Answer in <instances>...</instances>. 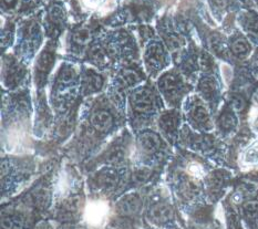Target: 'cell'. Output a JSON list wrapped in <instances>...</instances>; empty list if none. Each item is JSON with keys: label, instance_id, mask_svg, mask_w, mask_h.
<instances>
[{"label": "cell", "instance_id": "6da1fadb", "mask_svg": "<svg viewBox=\"0 0 258 229\" xmlns=\"http://www.w3.org/2000/svg\"><path fill=\"white\" fill-rule=\"evenodd\" d=\"M91 124L99 132H106L113 124V117L108 111L100 110L91 116Z\"/></svg>", "mask_w": 258, "mask_h": 229}, {"label": "cell", "instance_id": "7a4b0ae2", "mask_svg": "<svg viewBox=\"0 0 258 229\" xmlns=\"http://www.w3.org/2000/svg\"><path fill=\"white\" fill-rule=\"evenodd\" d=\"M153 101L154 98L152 92L148 90V89H143V90L137 92L136 96L133 98L134 109L137 111H141V112H143V111H148L152 108Z\"/></svg>", "mask_w": 258, "mask_h": 229}, {"label": "cell", "instance_id": "3957f363", "mask_svg": "<svg viewBox=\"0 0 258 229\" xmlns=\"http://www.w3.org/2000/svg\"><path fill=\"white\" fill-rule=\"evenodd\" d=\"M160 137L154 133H144L142 134L141 138H140V145H141L142 149L147 153H153L154 150L160 147Z\"/></svg>", "mask_w": 258, "mask_h": 229}, {"label": "cell", "instance_id": "277c9868", "mask_svg": "<svg viewBox=\"0 0 258 229\" xmlns=\"http://www.w3.org/2000/svg\"><path fill=\"white\" fill-rule=\"evenodd\" d=\"M88 213V220L91 225L98 226L102 222L104 216L106 214V207L102 205H92L91 209L87 211Z\"/></svg>", "mask_w": 258, "mask_h": 229}, {"label": "cell", "instance_id": "5b68a950", "mask_svg": "<svg viewBox=\"0 0 258 229\" xmlns=\"http://www.w3.org/2000/svg\"><path fill=\"white\" fill-rule=\"evenodd\" d=\"M233 50L236 54H245L246 52H248L249 46H248V43L244 40V39H238V40L234 42Z\"/></svg>", "mask_w": 258, "mask_h": 229}, {"label": "cell", "instance_id": "8992f818", "mask_svg": "<svg viewBox=\"0 0 258 229\" xmlns=\"http://www.w3.org/2000/svg\"><path fill=\"white\" fill-rule=\"evenodd\" d=\"M194 116L195 119L200 121V122H203V121H206L207 120V113L206 111L203 109V108H196L195 111H194Z\"/></svg>", "mask_w": 258, "mask_h": 229}, {"label": "cell", "instance_id": "52a82bcc", "mask_svg": "<svg viewBox=\"0 0 258 229\" xmlns=\"http://www.w3.org/2000/svg\"><path fill=\"white\" fill-rule=\"evenodd\" d=\"M75 39H76V41H77L78 43H85V42L88 41L89 35H88V33H87L86 31H79V32H78L77 35H76Z\"/></svg>", "mask_w": 258, "mask_h": 229}, {"label": "cell", "instance_id": "ba28073f", "mask_svg": "<svg viewBox=\"0 0 258 229\" xmlns=\"http://www.w3.org/2000/svg\"><path fill=\"white\" fill-rule=\"evenodd\" d=\"M16 0H5L6 4H8V6H11V3H15Z\"/></svg>", "mask_w": 258, "mask_h": 229}]
</instances>
